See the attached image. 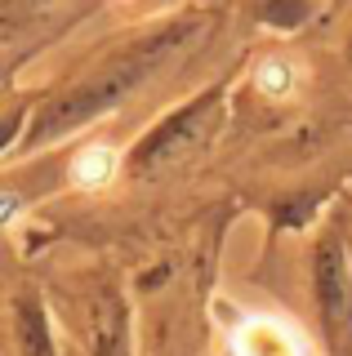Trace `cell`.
<instances>
[{
    "label": "cell",
    "mask_w": 352,
    "mask_h": 356,
    "mask_svg": "<svg viewBox=\"0 0 352 356\" xmlns=\"http://www.w3.org/2000/svg\"><path fill=\"white\" fill-rule=\"evenodd\" d=\"M255 85H259V94H268V98H290L294 85H299V72L285 58H263L259 72H255Z\"/></svg>",
    "instance_id": "cell-6"
},
{
    "label": "cell",
    "mask_w": 352,
    "mask_h": 356,
    "mask_svg": "<svg viewBox=\"0 0 352 356\" xmlns=\"http://www.w3.org/2000/svg\"><path fill=\"white\" fill-rule=\"evenodd\" d=\"M90 352L94 356H125V307L116 294H103L90 316Z\"/></svg>",
    "instance_id": "cell-3"
},
{
    "label": "cell",
    "mask_w": 352,
    "mask_h": 356,
    "mask_svg": "<svg viewBox=\"0 0 352 356\" xmlns=\"http://www.w3.org/2000/svg\"><path fill=\"white\" fill-rule=\"evenodd\" d=\"M14 339L23 356H54V339H49V321L36 294H18L14 298Z\"/></svg>",
    "instance_id": "cell-2"
},
{
    "label": "cell",
    "mask_w": 352,
    "mask_h": 356,
    "mask_svg": "<svg viewBox=\"0 0 352 356\" xmlns=\"http://www.w3.org/2000/svg\"><path fill=\"white\" fill-rule=\"evenodd\" d=\"M312 294L335 356H352V263L339 236H326L312 254Z\"/></svg>",
    "instance_id": "cell-1"
},
{
    "label": "cell",
    "mask_w": 352,
    "mask_h": 356,
    "mask_svg": "<svg viewBox=\"0 0 352 356\" xmlns=\"http://www.w3.org/2000/svg\"><path fill=\"white\" fill-rule=\"evenodd\" d=\"M241 352L246 356H294L290 334H281L272 321H250L241 334Z\"/></svg>",
    "instance_id": "cell-5"
},
{
    "label": "cell",
    "mask_w": 352,
    "mask_h": 356,
    "mask_svg": "<svg viewBox=\"0 0 352 356\" xmlns=\"http://www.w3.org/2000/svg\"><path fill=\"white\" fill-rule=\"evenodd\" d=\"M116 152L112 147H85L81 156L72 161V183L76 187H103L107 178L116 174Z\"/></svg>",
    "instance_id": "cell-4"
}]
</instances>
